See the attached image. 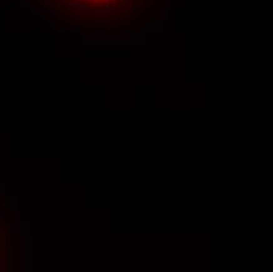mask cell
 <instances>
[{"label":"cell","instance_id":"6da1fadb","mask_svg":"<svg viewBox=\"0 0 273 272\" xmlns=\"http://www.w3.org/2000/svg\"><path fill=\"white\" fill-rule=\"evenodd\" d=\"M94 2H110V0H94Z\"/></svg>","mask_w":273,"mask_h":272}]
</instances>
